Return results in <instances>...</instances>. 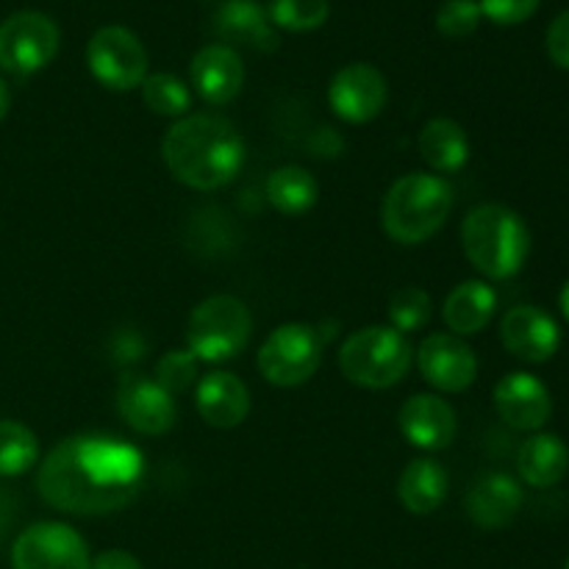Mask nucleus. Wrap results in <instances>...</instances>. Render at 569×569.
Here are the masks:
<instances>
[{"instance_id": "35", "label": "nucleus", "mask_w": 569, "mask_h": 569, "mask_svg": "<svg viewBox=\"0 0 569 569\" xmlns=\"http://www.w3.org/2000/svg\"><path fill=\"white\" fill-rule=\"evenodd\" d=\"M9 106H11V92L9 87H6L3 78H0V122H3L6 114H9Z\"/></svg>"}, {"instance_id": "8", "label": "nucleus", "mask_w": 569, "mask_h": 569, "mask_svg": "<svg viewBox=\"0 0 569 569\" xmlns=\"http://www.w3.org/2000/svg\"><path fill=\"white\" fill-rule=\"evenodd\" d=\"M61 31L42 11H17L0 22V67L11 76H33L56 59Z\"/></svg>"}, {"instance_id": "20", "label": "nucleus", "mask_w": 569, "mask_h": 569, "mask_svg": "<svg viewBox=\"0 0 569 569\" xmlns=\"http://www.w3.org/2000/svg\"><path fill=\"white\" fill-rule=\"evenodd\" d=\"M214 28L226 42L272 53L278 50V33L270 14L256 0H228L214 14Z\"/></svg>"}, {"instance_id": "1", "label": "nucleus", "mask_w": 569, "mask_h": 569, "mask_svg": "<svg viewBox=\"0 0 569 569\" xmlns=\"http://www.w3.org/2000/svg\"><path fill=\"white\" fill-rule=\"evenodd\" d=\"M144 459L114 437H70L39 465L37 492L56 511L100 517L120 511L142 487Z\"/></svg>"}, {"instance_id": "24", "label": "nucleus", "mask_w": 569, "mask_h": 569, "mask_svg": "<svg viewBox=\"0 0 569 569\" xmlns=\"http://www.w3.org/2000/svg\"><path fill=\"white\" fill-rule=\"evenodd\" d=\"M398 498L411 515H433L448 498V472L433 459L409 461L400 472Z\"/></svg>"}, {"instance_id": "7", "label": "nucleus", "mask_w": 569, "mask_h": 569, "mask_svg": "<svg viewBox=\"0 0 569 569\" xmlns=\"http://www.w3.org/2000/svg\"><path fill=\"white\" fill-rule=\"evenodd\" d=\"M322 361V337L303 322H287L264 339L259 370L272 387L292 389L309 381Z\"/></svg>"}, {"instance_id": "15", "label": "nucleus", "mask_w": 569, "mask_h": 569, "mask_svg": "<svg viewBox=\"0 0 569 569\" xmlns=\"http://www.w3.org/2000/svg\"><path fill=\"white\" fill-rule=\"evenodd\" d=\"M495 411L515 431H539L553 415L548 387L531 372H509L495 387Z\"/></svg>"}, {"instance_id": "17", "label": "nucleus", "mask_w": 569, "mask_h": 569, "mask_svg": "<svg viewBox=\"0 0 569 569\" xmlns=\"http://www.w3.org/2000/svg\"><path fill=\"white\" fill-rule=\"evenodd\" d=\"M189 78L209 106H228L239 98L244 83V67L231 44H206L189 61Z\"/></svg>"}, {"instance_id": "27", "label": "nucleus", "mask_w": 569, "mask_h": 569, "mask_svg": "<svg viewBox=\"0 0 569 569\" xmlns=\"http://www.w3.org/2000/svg\"><path fill=\"white\" fill-rule=\"evenodd\" d=\"M39 459V442L31 428L0 420V476H22Z\"/></svg>"}, {"instance_id": "21", "label": "nucleus", "mask_w": 569, "mask_h": 569, "mask_svg": "<svg viewBox=\"0 0 569 569\" xmlns=\"http://www.w3.org/2000/svg\"><path fill=\"white\" fill-rule=\"evenodd\" d=\"M495 311H498V292L487 281L459 283L442 306L445 326L461 339L481 333L492 322Z\"/></svg>"}, {"instance_id": "37", "label": "nucleus", "mask_w": 569, "mask_h": 569, "mask_svg": "<svg viewBox=\"0 0 569 569\" xmlns=\"http://www.w3.org/2000/svg\"><path fill=\"white\" fill-rule=\"evenodd\" d=\"M565 569H569V559H567V565H565Z\"/></svg>"}, {"instance_id": "13", "label": "nucleus", "mask_w": 569, "mask_h": 569, "mask_svg": "<svg viewBox=\"0 0 569 569\" xmlns=\"http://www.w3.org/2000/svg\"><path fill=\"white\" fill-rule=\"evenodd\" d=\"M117 411L142 437H164L176 426V400L156 381L142 376H126L117 389Z\"/></svg>"}, {"instance_id": "22", "label": "nucleus", "mask_w": 569, "mask_h": 569, "mask_svg": "<svg viewBox=\"0 0 569 569\" xmlns=\"http://www.w3.org/2000/svg\"><path fill=\"white\" fill-rule=\"evenodd\" d=\"M569 470V448L556 433H533L517 450V472L528 487H556Z\"/></svg>"}, {"instance_id": "26", "label": "nucleus", "mask_w": 569, "mask_h": 569, "mask_svg": "<svg viewBox=\"0 0 569 569\" xmlns=\"http://www.w3.org/2000/svg\"><path fill=\"white\" fill-rule=\"evenodd\" d=\"M142 100L153 114L159 117H187L189 106H192V92L181 78L170 76V72H148L142 81Z\"/></svg>"}, {"instance_id": "32", "label": "nucleus", "mask_w": 569, "mask_h": 569, "mask_svg": "<svg viewBox=\"0 0 569 569\" xmlns=\"http://www.w3.org/2000/svg\"><path fill=\"white\" fill-rule=\"evenodd\" d=\"M542 0H481V14L489 17L498 26H520L533 11L539 9Z\"/></svg>"}, {"instance_id": "31", "label": "nucleus", "mask_w": 569, "mask_h": 569, "mask_svg": "<svg viewBox=\"0 0 569 569\" xmlns=\"http://www.w3.org/2000/svg\"><path fill=\"white\" fill-rule=\"evenodd\" d=\"M481 17V6L476 0H445L437 11V28L442 37L461 39L476 31Z\"/></svg>"}, {"instance_id": "14", "label": "nucleus", "mask_w": 569, "mask_h": 569, "mask_svg": "<svg viewBox=\"0 0 569 569\" xmlns=\"http://www.w3.org/2000/svg\"><path fill=\"white\" fill-rule=\"evenodd\" d=\"M500 339L506 350L528 365H545L561 345L559 322L539 306H515L500 322Z\"/></svg>"}, {"instance_id": "9", "label": "nucleus", "mask_w": 569, "mask_h": 569, "mask_svg": "<svg viewBox=\"0 0 569 569\" xmlns=\"http://www.w3.org/2000/svg\"><path fill=\"white\" fill-rule=\"evenodd\" d=\"M87 64L94 81L114 92L142 87L148 78V50L133 31L122 26H103L87 44Z\"/></svg>"}, {"instance_id": "10", "label": "nucleus", "mask_w": 569, "mask_h": 569, "mask_svg": "<svg viewBox=\"0 0 569 569\" xmlns=\"http://www.w3.org/2000/svg\"><path fill=\"white\" fill-rule=\"evenodd\" d=\"M11 569H89V548L64 522H37L17 537Z\"/></svg>"}, {"instance_id": "23", "label": "nucleus", "mask_w": 569, "mask_h": 569, "mask_svg": "<svg viewBox=\"0 0 569 569\" xmlns=\"http://www.w3.org/2000/svg\"><path fill=\"white\" fill-rule=\"evenodd\" d=\"M417 148H420V156L426 159V164L431 170L445 172H459L461 167L470 161V139H467V131L450 117H437V120L426 122V128L420 131V139H417Z\"/></svg>"}, {"instance_id": "36", "label": "nucleus", "mask_w": 569, "mask_h": 569, "mask_svg": "<svg viewBox=\"0 0 569 569\" xmlns=\"http://www.w3.org/2000/svg\"><path fill=\"white\" fill-rule=\"evenodd\" d=\"M559 306H561V315H565V317H567V322H569V281L565 283V287H561Z\"/></svg>"}, {"instance_id": "2", "label": "nucleus", "mask_w": 569, "mask_h": 569, "mask_svg": "<svg viewBox=\"0 0 569 569\" xmlns=\"http://www.w3.org/2000/svg\"><path fill=\"white\" fill-rule=\"evenodd\" d=\"M161 156L167 170L183 187L214 192L239 176L244 164V142L228 117L198 111L167 128Z\"/></svg>"}, {"instance_id": "12", "label": "nucleus", "mask_w": 569, "mask_h": 569, "mask_svg": "<svg viewBox=\"0 0 569 569\" xmlns=\"http://www.w3.org/2000/svg\"><path fill=\"white\" fill-rule=\"evenodd\" d=\"M422 378L439 392H465L478 378V359L470 345L456 333H431L417 348Z\"/></svg>"}, {"instance_id": "28", "label": "nucleus", "mask_w": 569, "mask_h": 569, "mask_svg": "<svg viewBox=\"0 0 569 569\" xmlns=\"http://www.w3.org/2000/svg\"><path fill=\"white\" fill-rule=\"evenodd\" d=\"M331 6L328 0H272L270 6V22L276 28L292 33L317 31L326 26Z\"/></svg>"}, {"instance_id": "34", "label": "nucleus", "mask_w": 569, "mask_h": 569, "mask_svg": "<svg viewBox=\"0 0 569 569\" xmlns=\"http://www.w3.org/2000/svg\"><path fill=\"white\" fill-rule=\"evenodd\" d=\"M89 569H144L139 559L128 550H106L98 559L89 561Z\"/></svg>"}, {"instance_id": "30", "label": "nucleus", "mask_w": 569, "mask_h": 569, "mask_svg": "<svg viewBox=\"0 0 569 569\" xmlns=\"http://www.w3.org/2000/svg\"><path fill=\"white\" fill-rule=\"evenodd\" d=\"M198 381V359L189 348L183 350H170L159 359L156 365V383L164 389L167 395H183L194 387Z\"/></svg>"}, {"instance_id": "19", "label": "nucleus", "mask_w": 569, "mask_h": 569, "mask_svg": "<svg viewBox=\"0 0 569 569\" xmlns=\"http://www.w3.org/2000/svg\"><path fill=\"white\" fill-rule=\"evenodd\" d=\"M194 403L198 415L211 428H237L242 426L250 411V392L244 381H239L233 372H209L198 381L194 389Z\"/></svg>"}, {"instance_id": "11", "label": "nucleus", "mask_w": 569, "mask_h": 569, "mask_svg": "<svg viewBox=\"0 0 569 569\" xmlns=\"http://www.w3.org/2000/svg\"><path fill=\"white\" fill-rule=\"evenodd\" d=\"M387 100V78L378 67L365 64V61L342 67L328 87V103H331L333 114L345 122H353V126L376 120Z\"/></svg>"}, {"instance_id": "29", "label": "nucleus", "mask_w": 569, "mask_h": 569, "mask_svg": "<svg viewBox=\"0 0 569 569\" xmlns=\"http://www.w3.org/2000/svg\"><path fill=\"white\" fill-rule=\"evenodd\" d=\"M431 315L433 300L422 287H403L392 295V300H389V322H392L395 331H400L403 337L406 333L426 328Z\"/></svg>"}, {"instance_id": "6", "label": "nucleus", "mask_w": 569, "mask_h": 569, "mask_svg": "<svg viewBox=\"0 0 569 569\" xmlns=\"http://www.w3.org/2000/svg\"><path fill=\"white\" fill-rule=\"evenodd\" d=\"M253 333V317L248 306L233 295H214L194 306L189 315L187 348L198 361L220 365L242 353Z\"/></svg>"}, {"instance_id": "18", "label": "nucleus", "mask_w": 569, "mask_h": 569, "mask_svg": "<svg viewBox=\"0 0 569 569\" xmlns=\"http://www.w3.org/2000/svg\"><path fill=\"white\" fill-rule=\"evenodd\" d=\"M467 517L483 531L511 526L522 509V487L506 472H487L467 492Z\"/></svg>"}, {"instance_id": "3", "label": "nucleus", "mask_w": 569, "mask_h": 569, "mask_svg": "<svg viewBox=\"0 0 569 569\" xmlns=\"http://www.w3.org/2000/svg\"><path fill=\"white\" fill-rule=\"evenodd\" d=\"M461 248L467 261L489 281H509L526 267L531 231L509 206H476L461 222Z\"/></svg>"}, {"instance_id": "33", "label": "nucleus", "mask_w": 569, "mask_h": 569, "mask_svg": "<svg viewBox=\"0 0 569 569\" xmlns=\"http://www.w3.org/2000/svg\"><path fill=\"white\" fill-rule=\"evenodd\" d=\"M548 53L553 64L569 70V9L561 11L548 28Z\"/></svg>"}, {"instance_id": "5", "label": "nucleus", "mask_w": 569, "mask_h": 569, "mask_svg": "<svg viewBox=\"0 0 569 569\" xmlns=\"http://www.w3.org/2000/svg\"><path fill=\"white\" fill-rule=\"evenodd\" d=\"M415 365V348L392 326H367L350 333L339 348V370L361 389H389L403 381Z\"/></svg>"}, {"instance_id": "25", "label": "nucleus", "mask_w": 569, "mask_h": 569, "mask_svg": "<svg viewBox=\"0 0 569 569\" xmlns=\"http://www.w3.org/2000/svg\"><path fill=\"white\" fill-rule=\"evenodd\" d=\"M264 194L276 211L287 217H300L315 209L317 198H320V187H317L315 176L309 170L289 164L270 172L264 183Z\"/></svg>"}, {"instance_id": "16", "label": "nucleus", "mask_w": 569, "mask_h": 569, "mask_svg": "<svg viewBox=\"0 0 569 569\" xmlns=\"http://www.w3.org/2000/svg\"><path fill=\"white\" fill-rule=\"evenodd\" d=\"M398 426L403 437L409 439L415 448L428 450H445L453 445L456 431H459V420H456L453 406L445 398L431 392L411 395L403 406H400Z\"/></svg>"}, {"instance_id": "4", "label": "nucleus", "mask_w": 569, "mask_h": 569, "mask_svg": "<svg viewBox=\"0 0 569 569\" xmlns=\"http://www.w3.org/2000/svg\"><path fill=\"white\" fill-rule=\"evenodd\" d=\"M453 211V189L431 172H409L389 187L381 206L383 231L392 242L422 244L439 233Z\"/></svg>"}]
</instances>
